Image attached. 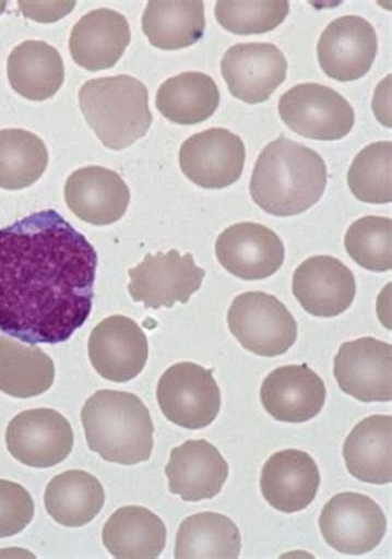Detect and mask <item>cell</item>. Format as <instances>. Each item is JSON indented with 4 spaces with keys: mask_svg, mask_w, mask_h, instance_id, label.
<instances>
[{
    "mask_svg": "<svg viewBox=\"0 0 392 559\" xmlns=\"http://www.w3.org/2000/svg\"><path fill=\"white\" fill-rule=\"evenodd\" d=\"M98 255L57 211L0 229V333L59 345L88 320Z\"/></svg>",
    "mask_w": 392,
    "mask_h": 559,
    "instance_id": "1",
    "label": "cell"
},
{
    "mask_svg": "<svg viewBox=\"0 0 392 559\" xmlns=\"http://www.w3.org/2000/svg\"><path fill=\"white\" fill-rule=\"evenodd\" d=\"M326 182V164L317 151L280 136L260 153L250 194L266 214L290 217L313 207Z\"/></svg>",
    "mask_w": 392,
    "mask_h": 559,
    "instance_id": "2",
    "label": "cell"
},
{
    "mask_svg": "<svg viewBox=\"0 0 392 559\" xmlns=\"http://www.w3.org/2000/svg\"><path fill=\"white\" fill-rule=\"evenodd\" d=\"M82 423L86 443L103 461L120 465L150 461L154 424L136 394L98 391L83 406Z\"/></svg>",
    "mask_w": 392,
    "mask_h": 559,
    "instance_id": "3",
    "label": "cell"
},
{
    "mask_svg": "<svg viewBox=\"0 0 392 559\" xmlns=\"http://www.w3.org/2000/svg\"><path fill=\"white\" fill-rule=\"evenodd\" d=\"M79 102L86 123L109 150L131 146L153 123L147 88L130 75L88 80Z\"/></svg>",
    "mask_w": 392,
    "mask_h": 559,
    "instance_id": "4",
    "label": "cell"
},
{
    "mask_svg": "<svg viewBox=\"0 0 392 559\" xmlns=\"http://www.w3.org/2000/svg\"><path fill=\"white\" fill-rule=\"evenodd\" d=\"M230 333L253 355L275 358L297 342L298 326L288 308L273 295L247 292L230 305Z\"/></svg>",
    "mask_w": 392,
    "mask_h": 559,
    "instance_id": "5",
    "label": "cell"
},
{
    "mask_svg": "<svg viewBox=\"0 0 392 559\" xmlns=\"http://www.w3.org/2000/svg\"><path fill=\"white\" fill-rule=\"evenodd\" d=\"M156 396L164 417L185 429H204L221 413V389L214 376L194 362H179L167 369L161 376Z\"/></svg>",
    "mask_w": 392,
    "mask_h": 559,
    "instance_id": "6",
    "label": "cell"
},
{
    "mask_svg": "<svg viewBox=\"0 0 392 559\" xmlns=\"http://www.w3.org/2000/svg\"><path fill=\"white\" fill-rule=\"evenodd\" d=\"M278 111L294 133L308 140H343L355 127V109L348 99L320 83L288 90L280 99Z\"/></svg>",
    "mask_w": 392,
    "mask_h": 559,
    "instance_id": "7",
    "label": "cell"
},
{
    "mask_svg": "<svg viewBox=\"0 0 392 559\" xmlns=\"http://www.w3.org/2000/svg\"><path fill=\"white\" fill-rule=\"evenodd\" d=\"M128 273L130 297L151 310L188 304L205 278V270L195 265L194 257L191 253L182 255L178 250L146 255Z\"/></svg>",
    "mask_w": 392,
    "mask_h": 559,
    "instance_id": "8",
    "label": "cell"
},
{
    "mask_svg": "<svg viewBox=\"0 0 392 559\" xmlns=\"http://www.w3.org/2000/svg\"><path fill=\"white\" fill-rule=\"evenodd\" d=\"M320 530L331 548L343 555L359 556L381 545L388 522L372 498L345 491L324 506Z\"/></svg>",
    "mask_w": 392,
    "mask_h": 559,
    "instance_id": "9",
    "label": "cell"
},
{
    "mask_svg": "<svg viewBox=\"0 0 392 559\" xmlns=\"http://www.w3.org/2000/svg\"><path fill=\"white\" fill-rule=\"evenodd\" d=\"M73 429L54 409H32L9 423L5 443L15 461L27 467L50 468L62 464L73 451Z\"/></svg>",
    "mask_w": 392,
    "mask_h": 559,
    "instance_id": "10",
    "label": "cell"
},
{
    "mask_svg": "<svg viewBox=\"0 0 392 559\" xmlns=\"http://www.w3.org/2000/svg\"><path fill=\"white\" fill-rule=\"evenodd\" d=\"M179 164L189 181L204 189H224L239 181L246 144L224 128H211L182 143Z\"/></svg>",
    "mask_w": 392,
    "mask_h": 559,
    "instance_id": "11",
    "label": "cell"
},
{
    "mask_svg": "<svg viewBox=\"0 0 392 559\" xmlns=\"http://www.w3.org/2000/svg\"><path fill=\"white\" fill-rule=\"evenodd\" d=\"M334 379L361 403H391L392 346L376 338L345 343L334 358Z\"/></svg>",
    "mask_w": 392,
    "mask_h": 559,
    "instance_id": "12",
    "label": "cell"
},
{
    "mask_svg": "<svg viewBox=\"0 0 392 559\" xmlns=\"http://www.w3.org/2000/svg\"><path fill=\"white\" fill-rule=\"evenodd\" d=\"M88 356L95 371L114 382H128L143 372L150 356L146 333L123 314L96 324L90 334Z\"/></svg>",
    "mask_w": 392,
    "mask_h": 559,
    "instance_id": "13",
    "label": "cell"
},
{
    "mask_svg": "<svg viewBox=\"0 0 392 559\" xmlns=\"http://www.w3.org/2000/svg\"><path fill=\"white\" fill-rule=\"evenodd\" d=\"M318 62L330 79L355 82L371 70L378 53L375 27L358 15L331 22L317 47Z\"/></svg>",
    "mask_w": 392,
    "mask_h": 559,
    "instance_id": "14",
    "label": "cell"
},
{
    "mask_svg": "<svg viewBox=\"0 0 392 559\" xmlns=\"http://www.w3.org/2000/svg\"><path fill=\"white\" fill-rule=\"evenodd\" d=\"M215 255L227 272L253 282L269 278L282 269L285 247L269 227L256 222H240L217 237Z\"/></svg>",
    "mask_w": 392,
    "mask_h": 559,
    "instance_id": "15",
    "label": "cell"
},
{
    "mask_svg": "<svg viewBox=\"0 0 392 559\" xmlns=\"http://www.w3.org/2000/svg\"><path fill=\"white\" fill-rule=\"evenodd\" d=\"M222 76L236 98L257 105L266 102L287 79L284 51L272 44H239L221 62Z\"/></svg>",
    "mask_w": 392,
    "mask_h": 559,
    "instance_id": "16",
    "label": "cell"
},
{
    "mask_svg": "<svg viewBox=\"0 0 392 559\" xmlns=\"http://www.w3.org/2000/svg\"><path fill=\"white\" fill-rule=\"evenodd\" d=\"M294 295L313 317H338L355 301V275L334 257H311L295 270Z\"/></svg>",
    "mask_w": 392,
    "mask_h": 559,
    "instance_id": "17",
    "label": "cell"
},
{
    "mask_svg": "<svg viewBox=\"0 0 392 559\" xmlns=\"http://www.w3.org/2000/svg\"><path fill=\"white\" fill-rule=\"evenodd\" d=\"M260 400L263 409L280 423H307L323 409L326 385L307 365L282 366L266 376Z\"/></svg>",
    "mask_w": 392,
    "mask_h": 559,
    "instance_id": "18",
    "label": "cell"
},
{
    "mask_svg": "<svg viewBox=\"0 0 392 559\" xmlns=\"http://www.w3.org/2000/svg\"><path fill=\"white\" fill-rule=\"evenodd\" d=\"M70 211L93 226H111L123 218L131 201L130 188L118 173L102 166L82 167L66 186Z\"/></svg>",
    "mask_w": 392,
    "mask_h": 559,
    "instance_id": "19",
    "label": "cell"
},
{
    "mask_svg": "<svg viewBox=\"0 0 392 559\" xmlns=\"http://www.w3.org/2000/svg\"><path fill=\"white\" fill-rule=\"evenodd\" d=\"M166 477L169 490L182 500H211L229 478V464L207 440H188L173 449Z\"/></svg>",
    "mask_w": 392,
    "mask_h": 559,
    "instance_id": "20",
    "label": "cell"
},
{
    "mask_svg": "<svg viewBox=\"0 0 392 559\" xmlns=\"http://www.w3.org/2000/svg\"><path fill=\"white\" fill-rule=\"evenodd\" d=\"M320 471L307 452H276L262 468L260 488L269 506L278 512L297 513L308 509L320 488Z\"/></svg>",
    "mask_w": 392,
    "mask_h": 559,
    "instance_id": "21",
    "label": "cell"
},
{
    "mask_svg": "<svg viewBox=\"0 0 392 559\" xmlns=\"http://www.w3.org/2000/svg\"><path fill=\"white\" fill-rule=\"evenodd\" d=\"M131 41L130 24L120 12L96 9L83 15L70 35L73 62L88 72L114 69Z\"/></svg>",
    "mask_w": 392,
    "mask_h": 559,
    "instance_id": "22",
    "label": "cell"
},
{
    "mask_svg": "<svg viewBox=\"0 0 392 559\" xmlns=\"http://www.w3.org/2000/svg\"><path fill=\"white\" fill-rule=\"evenodd\" d=\"M8 76L14 92L24 98L32 102L54 98L66 82L62 55L45 41H22L9 55Z\"/></svg>",
    "mask_w": 392,
    "mask_h": 559,
    "instance_id": "23",
    "label": "cell"
},
{
    "mask_svg": "<svg viewBox=\"0 0 392 559\" xmlns=\"http://www.w3.org/2000/svg\"><path fill=\"white\" fill-rule=\"evenodd\" d=\"M346 468L366 484L392 481V417L371 416L349 432L343 445Z\"/></svg>",
    "mask_w": 392,
    "mask_h": 559,
    "instance_id": "24",
    "label": "cell"
},
{
    "mask_svg": "<svg viewBox=\"0 0 392 559\" xmlns=\"http://www.w3.org/2000/svg\"><path fill=\"white\" fill-rule=\"evenodd\" d=\"M166 525L144 507H123L103 528V545L115 558H157L166 548Z\"/></svg>",
    "mask_w": 392,
    "mask_h": 559,
    "instance_id": "25",
    "label": "cell"
},
{
    "mask_svg": "<svg viewBox=\"0 0 392 559\" xmlns=\"http://www.w3.org/2000/svg\"><path fill=\"white\" fill-rule=\"evenodd\" d=\"M48 515L69 528H80L96 519L105 506V490L98 478L85 471L57 475L45 490Z\"/></svg>",
    "mask_w": 392,
    "mask_h": 559,
    "instance_id": "26",
    "label": "cell"
},
{
    "mask_svg": "<svg viewBox=\"0 0 392 559\" xmlns=\"http://www.w3.org/2000/svg\"><path fill=\"white\" fill-rule=\"evenodd\" d=\"M54 359L37 346L0 336V391L15 400L40 396L54 385Z\"/></svg>",
    "mask_w": 392,
    "mask_h": 559,
    "instance_id": "27",
    "label": "cell"
},
{
    "mask_svg": "<svg viewBox=\"0 0 392 559\" xmlns=\"http://www.w3.org/2000/svg\"><path fill=\"white\" fill-rule=\"evenodd\" d=\"M217 83L199 72H186L166 80L157 90L156 106L166 120L176 124H199L217 111Z\"/></svg>",
    "mask_w": 392,
    "mask_h": 559,
    "instance_id": "28",
    "label": "cell"
},
{
    "mask_svg": "<svg viewBox=\"0 0 392 559\" xmlns=\"http://www.w3.org/2000/svg\"><path fill=\"white\" fill-rule=\"evenodd\" d=\"M143 32L153 47L181 50L201 40L205 32L202 2H150L143 14Z\"/></svg>",
    "mask_w": 392,
    "mask_h": 559,
    "instance_id": "29",
    "label": "cell"
},
{
    "mask_svg": "<svg viewBox=\"0 0 392 559\" xmlns=\"http://www.w3.org/2000/svg\"><path fill=\"white\" fill-rule=\"evenodd\" d=\"M242 549L239 528L229 516L204 512L189 516L176 536V558H237Z\"/></svg>",
    "mask_w": 392,
    "mask_h": 559,
    "instance_id": "30",
    "label": "cell"
},
{
    "mask_svg": "<svg viewBox=\"0 0 392 559\" xmlns=\"http://www.w3.org/2000/svg\"><path fill=\"white\" fill-rule=\"evenodd\" d=\"M47 166L48 150L37 134L21 128L0 130V189L31 188Z\"/></svg>",
    "mask_w": 392,
    "mask_h": 559,
    "instance_id": "31",
    "label": "cell"
},
{
    "mask_svg": "<svg viewBox=\"0 0 392 559\" xmlns=\"http://www.w3.org/2000/svg\"><path fill=\"white\" fill-rule=\"evenodd\" d=\"M348 186L358 201L389 204L392 201V143L369 144L353 160Z\"/></svg>",
    "mask_w": 392,
    "mask_h": 559,
    "instance_id": "32",
    "label": "cell"
},
{
    "mask_svg": "<svg viewBox=\"0 0 392 559\" xmlns=\"http://www.w3.org/2000/svg\"><path fill=\"white\" fill-rule=\"evenodd\" d=\"M346 252L363 269L389 272L392 269V221L389 217L359 218L345 237Z\"/></svg>",
    "mask_w": 392,
    "mask_h": 559,
    "instance_id": "33",
    "label": "cell"
},
{
    "mask_svg": "<svg viewBox=\"0 0 392 559\" xmlns=\"http://www.w3.org/2000/svg\"><path fill=\"white\" fill-rule=\"evenodd\" d=\"M290 4L285 0L236 2L222 0L215 4V19L230 34L252 35L275 31L287 19Z\"/></svg>",
    "mask_w": 392,
    "mask_h": 559,
    "instance_id": "34",
    "label": "cell"
},
{
    "mask_svg": "<svg viewBox=\"0 0 392 559\" xmlns=\"http://www.w3.org/2000/svg\"><path fill=\"white\" fill-rule=\"evenodd\" d=\"M34 513V500L27 488L15 481L0 480V538L24 532Z\"/></svg>",
    "mask_w": 392,
    "mask_h": 559,
    "instance_id": "35",
    "label": "cell"
},
{
    "mask_svg": "<svg viewBox=\"0 0 392 559\" xmlns=\"http://www.w3.org/2000/svg\"><path fill=\"white\" fill-rule=\"evenodd\" d=\"M21 11L24 12L27 17L34 19L37 22H55L60 21L63 15L69 14L70 11H73L75 8V2H69V4H51V2H47V4H25V2H21L19 4Z\"/></svg>",
    "mask_w": 392,
    "mask_h": 559,
    "instance_id": "36",
    "label": "cell"
},
{
    "mask_svg": "<svg viewBox=\"0 0 392 559\" xmlns=\"http://www.w3.org/2000/svg\"><path fill=\"white\" fill-rule=\"evenodd\" d=\"M5 5H8L5 2H0V14L5 11Z\"/></svg>",
    "mask_w": 392,
    "mask_h": 559,
    "instance_id": "37",
    "label": "cell"
}]
</instances>
